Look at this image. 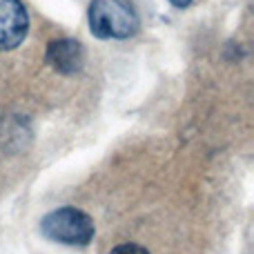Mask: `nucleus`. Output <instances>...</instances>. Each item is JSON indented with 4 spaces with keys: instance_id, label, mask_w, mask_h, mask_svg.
<instances>
[{
    "instance_id": "nucleus-5",
    "label": "nucleus",
    "mask_w": 254,
    "mask_h": 254,
    "mask_svg": "<svg viewBox=\"0 0 254 254\" xmlns=\"http://www.w3.org/2000/svg\"><path fill=\"white\" fill-rule=\"evenodd\" d=\"M110 254H149V252L138 243H121V246L112 248Z\"/></svg>"
},
{
    "instance_id": "nucleus-2",
    "label": "nucleus",
    "mask_w": 254,
    "mask_h": 254,
    "mask_svg": "<svg viewBox=\"0 0 254 254\" xmlns=\"http://www.w3.org/2000/svg\"><path fill=\"white\" fill-rule=\"evenodd\" d=\"M40 232L47 239L65 246H87L94 239V221L78 207H61L40 221Z\"/></svg>"
},
{
    "instance_id": "nucleus-3",
    "label": "nucleus",
    "mask_w": 254,
    "mask_h": 254,
    "mask_svg": "<svg viewBox=\"0 0 254 254\" xmlns=\"http://www.w3.org/2000/svg\"><path fill=\"white\" fill-rule=\"evenodd\" d=\"M29 29V16L20 0H0V52L16 49Z\"/></svg>"
},
{
    "instance_id": "nucleus-4",
    "label": "nucleus",
    "mask_w": 254,
    "mask_h": 254,
    "mask_svg": "<svg viewBox=\"0 0 254 254\" xmlns=\"http://www.w3.org/2000/svg\"><path fill=\"white\" fill-rule=\"evenodd\" d=\"M47 61L58 74H76L83 69L85 63V52L83 45L74 38H58L54 43H49L47 47Z\"/></svg>"
},
{
    "instance_id": "nucleus-1",
    "label": "nucleus",
    "mask_w": 254,
    "mask_h": 254,
    "mask_svg": "<svg viewBox=\"0 0 254 254\" xmlns=\"http://www.w3.org/2000/svg\"><path fill=\"white\" fill-rule=\"evenodd\" d=\"M89 29L101 40H125L138 31V13L127 0H92Z\"/></svg>"
},
{
    "instance_id": "nucleus-6",
    "label": "nucleus",
    "mask_w": 254,
    "mask_h": 254,
    "mask_svg": "<svg viewBox=\"0 0 254 254\" xmlns=\"http://www.w3.org/2000/svg\"><path fill=\"white\" fill-rule=\"evenodd\" d=\"M170 2L174 4V7H181V9H183V7H190L194 0H170Z\"/></svg>"
}]
</instances>
